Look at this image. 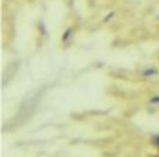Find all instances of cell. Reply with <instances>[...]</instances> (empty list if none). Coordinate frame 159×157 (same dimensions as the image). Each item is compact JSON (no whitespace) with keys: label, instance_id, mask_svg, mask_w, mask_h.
I'll return each mask as SVG.
<instances>
[{"label":"cell","instance_id":"cell-1","mask_svg":"<svg viewBox=\"0 0 159 157\" xmlns=\"http://www.w3.org/2000/svg\"><path fill=\"white\" fill-rule=\"evenodd\" d=\"M143 74H144V76H152V74H157V70H156L154 67H148V70H144Z\"/></svg>","mask_w":159,"mask_h":157},{"label":"cell","instance_id":"cell-2","mask_svg":"<svg viewBox=\"0 0 159 157\" xmlns=\"http://www.w3.org/2000/svg\"><path fill=\"white\" fill-rule=\"evenodd\" d=\"M154 141H156V142L159 144V135H157V137H154Z\"/></svg>","mask_w":159,"mask_h":157}]
</instances>
